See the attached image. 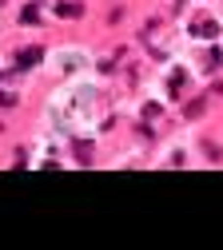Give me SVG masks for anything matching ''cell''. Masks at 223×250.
<instances>
[{
    "label": "cell",
    "instance_id": "3957f363",
    "mask_svg": "<svg viewBox=\"0 0 223 250\" xmlns=\"http://www.w3.org/2000/svg\"><path fill=\"white\" fill-rule=\"evenodd\" d=\"M60 16H80V4H76V0H64V4H60Z\"/></svg>",
    "mask_w": 223,
    "mask_h": 250
},
{
    "label": "cell",
    "instance_id": "7a4b0ae2",
    "mask_svg": "<svg viewBox=\"0 0 223 250\" xmlns=\"http://www.w3.org/2000/svg\"><path fill=\"white\" fill-rule=\"evenodd\" d=\"M32 64H40V48H24L20 52V68H32Z\"/></svg>",
    "mask_w": 223,
    "mask_h": 250
},
{
    "label": "cell",
    "instance_id": "6da1fadb",
    "mask_svg": "<svg viewBox=\"0 0 223 250\" xmlns=\"http://www.w3.org/2000/svg\"><path fill=\"white\" fill-rule=\"evenodd\" d=\"M191 36H199V40H215V36H219V24H215V20H196V24H191Z\"/></svg>",
    "mask_w": 223,
    "mask_h": 250
},
{
    "label": "cell",
    "instance_id": "277c9868",
    "mask_svg": "<svg viewBox=\"0 0 223 250\" xmlns=\"http://www.w3.org/2000/svg\"><path fill=\"white\" fill-rule=\"evenodd\" d=\"M32 20H36V4H28V8L20 12V24H32Z\"/></svg>",
    "mask_w": 223,
    "mask_h": 250
}]
</instances>
